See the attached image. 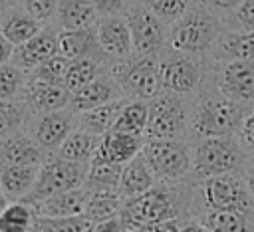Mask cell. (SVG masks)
Segmentation results:
<instances>
[{
  "instance_id": "836d02e7",
  "label": "cell",
  "mask_w": 254,
  "mask_h": 232,
  "mask_svg": "<svg viewBox=\"0 0 254 232\" xmlns=\"http://www.w3.org/2000/svg\"><path fill=\"white\" fill-rule=\"evenodd\" d=\"M105 71V65L91 61V59H77V61H69L67 71H65V89L69 93L79 91L81 87L89 85L91 81H95L101 73Z\"/></svg>"
},
{
  "instance_id": "cb8c5ba5",
  "label": "cell",
  "mask_w": 254,
  "mask_h": 232,
  "mask_svg": "<svg viewBox=\"0 0 254 232\" xmlns=\"http://www.w3.org/2000/svg\"><path fill=\"white\" fill-rule=\"evenodd\" d=\"M60 30H85L93 28L99 20L91 0H60L56 18Z\"/></svg>"
},
{
  "instance_id": "484cf974",
  "label": "cell",
  "mask_w": 254,
  "mask_h": 232,
  "mask_svg": "<svg viewBox=\"0 0 254 232\" xmlns=\"http://www.w3.org/2000/svg\"><path fill=\"white\" fill-rule=\"evenodd\" d=\"M127 103L125 97L121 99H115L111 103H105V105H99L91 111H85V113H79L75 115L77 119V129L85 131V133H91L95 137H103L105 133H109L123 109V105Z\"/></svg>"
},
{
  "instance_id": "ab89813d",
  "label": "cell",
  "mask_w": 254,
  "mask_h": 232,
  "mask_svg": "<svg viewBox=\"0 0 254 232\" xmlns=\"http://www.w3.org/2000/svg\"><path fill=\"white\" fill-rule=\"evenodd\" d=\"M58 2L60 0H22L24 10L36 18L40 24L50 22L56 18V10H58Z\"/></svg>"
},
{
  "instance_id": "f6af8a7d",
  "label": "cell",
  "mask_w": 254,
  "mask_h": 232,
  "mask_svg": "<svg viewBox=\"0 0 254 232\" xmlns=\"http://www.w3.org/2000/svg\"><path fill=\"white\" fill-rule=\"evenodd\" d=\"M91 232H123V228H121V222H119V216H117V218H109V220L93 224Z\"/></svg>"
},
{
  "instance_id": "2e32d148",
  "label": "cell",
  "mask_w": 254,
  "mask_h": 232,
  "mask_svg": "<svg viewBox=\"0 0 254 232\" xmlns=\"http://www.w3.org/2000/svg\"><path fill=\"white\" fill-rule=\"evenodd\" d=\"M121 89L117 87V83L113 81V77L103 71L95 81H91L89 85L81 87L79 91L75 93H69V101H67V109L73 113V115H79V113H85V111H91L99 105H105V103H111L115 99H121Z\"/></svg>"
},
{
  "instance_id": "277c9868",
  "label": "cell",
  "mask_w": 254,
  "mask_h": 232,
  "mask_svg": "<svg viewBox=\"0 0 254 232\" xmlns=\"http://www.w3.org/2000/svg\"><path fill=\"white\" fill-rule=\"evenodd\" d=\"M190 169L200 180H204L210 176L236 173V169H240L244 163V151L232 137H210L198 139V143L190 151Z\"/></svg>"
},
{
  "instance_id": "8fae6325",
  "label": "cell",
  "mask_w": 254,
  "mask_h": 232,
  "mask_svg": "<svg viewBox=\"0 0 254 232\" xmlns=\"http://www.w3.org/2000/svg\"><path fill=\"white\" fill-rule=\"evenodd\" d=\"M159 75L161 87L167 93L185 95L190 93L200 81V67L198 63L185 54H171L159 58Z\"/></svg>"
},
{
  "instance_id": "4fadbf2b",
  "label": "cell",
  "mask_w": 254,
  "mask_h": 232,
  "mask_svg": "<svg viewBox=\"0 0 254 232\" xmlns=\"http://www.w3.org/2000/svg\"><path fill=\"white\" fill-rule=\"evenodd\" d=\"M95 34H97V44L109 61L125 59L133 56L131 34L123 16L99 18L95 24Z\"/></svg>"
},
{
  "instance_id": "ba28073f",
  "label": "cell",
  "mask_w": 254,
  "mask_h": 232,
  "mask_svg": "<svg viewBox=\"0 0 254 232\" xmlns=\"http://www.w3.org/2000/svg\"><path fill=\"white\" fill-rule=\"evenodd\" d=\"M204 210H234L254 216V198L248 194L244 178L236 173L210 176L200 182Z\"/></svg>"
},
{
  "instance_id": "7c38bea8",
  "label": "cell",
  "mask_w": 254,
  "mask_h": 232,
  "mask_svg": "<svg viewBox=\"0 0 254 232\" xmlns=\"http://www.w3.org/2000/svg\"><path fill=\"white\" fill-rule=\"evenodd\" d=\"M73 129H75V115L65 107L60 111L38 113L30 135L44 151H58Z\"/></svg>"
},
{
  "instance_id": "8d00e7d4",
  "label": "cell",
  "mask_w": 254,
  "mask_h": 232,
  "mask_svg": "<svg viewBox=\"0 0 254 232\" xmlns=\"http://www.w3.org/2000/svg\"><path fill=\"white\" fill-rule=\"evenodd\" d=\"M26 81H28L26 71H22L14 63H2L0 65V101L20 99Z\"/></svg>"
},
{
  "instance_id": "30bf717a",
  "label": "cell",
  "mask_w": 254,
  "mask_h": 232,
  "mask_svg": "<svg viewBox=\"0 0 254 232\" xmlns=\"http://www.w3.org/2000/svg\"><path fill=\"white\" fill-rule=\"evenodd\" d=\"M129 34H131V44H133V54L135 56H159L167 42V32L165 24L141 2L133 0L123 14Z\"/></svg>"
},
{
  "instance_id": "6da1fadb",
  "label": "cell",
  "mask_w": 254,
  "mask_h": 232,
  "mask_svg": "<svg viewBox=\"0 0 254 232\" xmlns=\"http://www.w3.org/2000/svg\"><path fill=\"white\" fill-rule=\"evenodd\" d=\"M105 71L113 77L121 95L129 101H151L159 93L161 75H159V56H129L125 59L107 61Z\"/></svg>"
},
{
  "instance_id": "8992f818",
  "label": "cell",
  "mask_w": 254,
  "mask_h": 232,
  "mask_svg": "<svg viewBox=\"0 0 254 232\" xmlns=\"http://www.w3.org/2000/svg\"><path fill=\"white\" fill-rule=\"evenodd\" d=\"M89 165H77L60 159L58 155H48L46 161L40 165L36 184L32 192L22 200L26 204H36L44 198H50L54 194H62L67 190L81 188L85 182Z\"/></svg>"
},
{
  "instance_id": "f1b7e54d",
  "label": "cell",
  "mask_w": 254,
  "mask_h": 232,
  "mask_svg": "<svg viewBox=\"0 0 254 232\" xmlns=\"http://www.w3.org/2000/svg\"><path fill=\"white\" fill-rule=\"evenodd\" d=\"M123 204H125V200L117 190H93L87 196L83 216L91 224H97V222H103L109 218H117Z\"/></svg>"
},
{
  "instance_id": "603a6c76",
  "label": "cell",
  "mask_w": 254,
  "mask_h": 232,
  "mask_svg": "<svg viewBox=\"0 0 254 232\" xmlns=\"http://www.w3.org/2000/svg\"><path fill=\"white\" fill-rule=\"evenodd\" d=\"M42 28L44 26L36 18H32L24 8L18 6H10L0 20V32L14 48L32 40Z\"/></svg>"
},
{
  "instance_id": "b9f144b4",
  "label": "cell",
  "mask_w": 254,
  "mask_h": 232,
  "mask_svg": "<svg viewBox=\"0 0 254 232\" xmlns=\"http://www.w3.org/2000/svg\"><path fill=\"white\" fill-rule=\"evenodd\" d=\"M240 147L242 151H252L254 153V109L248 111L240 123Z\"/></svg>"
},
{
  "instance_id": "52a82bcc",
  "label": "cell",
  "mask_w": 254,
  "mask_h": 232,
  "mask_svg": "<svg viewBox=\"0 0 254 232\" xmlns=\"http://www.w3.org/2000/svg\"><path fill=\"white\" fill-rule=\"evenodd\" d=\"M141 157L155 178L171 182L183 178L190 167V149L179 139H155L145 141L141 149Z\"/></svg>"
},
{
  "instance_id": "ac0fdd59",
  "label": "cell",
  "mask_w": 254,
  "mask_h": 232,
  "mask_svg": "<svg viewBox=\"0 0 254 232\" xmlns=\"http://www.w3.org/2000/svg\"><path fill=\"white\" fill-rule=\"evenodd\" d=\"M46 161V151L32 139L30 133L18 131L6 139H0V167L28 165L40 167Z\"/></svg>"
},
{
  "instance_id": "681fc988",
  "label": "cell",
  "mask_w": 254,
  "mask_h": 232,
  "mask_svg": "<svg viewBox=\"0 0 254 232\" xmlns=\"http://www.w3.org/2000/svg\"><path fill=\"white\" fill-rule=\"evenodd\" d=\"M179 232H208L204 226H200L196 220H189L185 224H181V230Z\"/></svg>"
},
{
  "instance_id": "f5cc1de1",
  "label": "cell",
  "mask_w": 254,
  "mask_h": 232,
  "mask_svg": "<svg viewBox=\"0 0 254 232\" xmlns=\"http://www.w3.org/2000/svg\"><path fill=\"white\" fill-rule=\"evenodd\" d=\"M0 2H4V4H6V6H14V4H16V2H18V0H0Z\"/></svg>"
},
{
  "instance_id": "7402d4cb",
  "label": "cell",
  "mask_w": 254,
  "mask_h": 232,
  "mask_svg": "<svg viewBox=\"0 0 254 232\" xmlns=\"http://www.w3.org/2000/svg\"><path fill=\"white\" fill-rule=\"evenodd\" d=\"M40 167L10 165L0 167V190L10 202H22L34 188Z\"/></svg>"
},
{
  "instance_id": "1f68e13d",
  "label": "cell",
  "mask_w": 254,
  "mask_h": 232,
  "mask_svg": "<svg viewBox=\"0 0 254 232\" xmlns=\"http://www.w3.org/2000/svg\"><path fill=\"white\" fill-rule=\"evenodd\" d=\"M123 165H107V163H91L87 167L83 188L93 190H117L121 180Z\"/></svg>"
},
{
  "instance_id": "9a60e30c",
  "label": "cell",
  "mask_w": 254,
  "mask_h": 232,
  "mask_svg": "<svg viewBox=\"0 0 254 232\" xmlns=\"http://www.w3.org/2000/svg\"><path fill=\"white\" fill-rule=\"evenodd\" d=\"M56 54H58V32L52 26H44L32 40L14 48V56L10 63L18 65L26 73H32L38 65H42L46 59H50Z\"/></svg>"
},
{
  "instance_id": "d4e9b609",
  "label": "cell",
  "mask_w": 254,
  "mask_h": 232,
  "mask_svg": "<svg viewBox=\"0 0 254 232\" xmlns=\"http://www.w3.org/2000/svg\"><path fill=\"white\" fill-rule=\"evenodd\" d=\"M153 186H155V176L149 171V167L145 165L141 153L135 159H131L127 165H123L121 180L117 186V192L123 196V200H131L135 196H141L143 192H147Z\"/></svg>"
},
{
  "instance_id": "5bb4252c",
  "label": "cell",
  "mask_w": 254,
  "mask_h": 232,
  "mask_svg": "<svg viewBox=\"0 0 254 232\" xmlns=\"http://www.w3.org/2000/svg\"><path fill=\"white\" fill-rule=\"evenodd\" d=\"M58 54L69 61L91 59L101 65H107V58L97 44L95 26L85 30H60L58 32Z\"/></svg>"
},
{
  "instance_id": "f546056e",
  "label": "cell",
  "mask_w": 254,
  "mask_h": 232,
  "mask_svg": "<svg viewBox=\"0 0 254 232\" xmlns=\"http://www.w3.org/2000/svg\"><path fill=\"white\" fill-rule=\"evenodd\" d=\"M147 119H149V101H129L127 99V103L123 105L111 131L123 133L129 137H137V139H145Z\"/></svg>"
},
{
  "instance_id": "83f0119b",
  "label": "cell",
  "mask_w": 254,
  "mask_h": 232,
  "mask_svg": "<svg viewBox=\"0 0 254 232\" xmlns=\"http://www.w3.org/2000/svg\"><path fill=\"white\" fill-rule=\"evenodd\" d=\"M99 139L101 137H95L91 133H85L81 129H73L67 139L62 143V147L56 151V155L64 161H69V163H77V165H89L93 155H95V149L99 145Z\"/></svg>"
},
{
  "instance_id": "e0dca14e",
  "label": "cell",
  "mask_w": 254,
  "mask_h": 232,
  "mask_svg": "<svg viewBox=\"0 0 254 232\" xmlns=\"http://www.w3.org/2000/svg\"><path fill=\"white\" fill-rule=\"evenodd\" d=\"M218 87L230 101L254 99V61H228L220 71Z\"/></svg>"
},
{
  "instance_id": "d6986e66",
  "label": "cell",
  "mask_w": 254,
  "mask_h": 232,
  "mask_svg": "<svg viewBox=\"0 0 254 232\" xmlns=\"http://www.w3.org/2000/svg\"><path fill=\"white\" fill-rule=\"evenodd\" d=\"M143 143H145V139H137V137H129V135H123V133L109 131L99 139V145L95 149V155H93L91 163L127 165L131 159H135L141 153Z\"/></svg>"
},
{
  "instance_id": "bcb514c9",
  "label": "cell",
  "mask_w": 254,
  "mask_h": 232,
  "mask_svg": "<svg viewBox=\"0 0 254 232\" xmlns=\"http://www.w3.org/2000/svg\"><path fill=\"white\" fill-rule=\"evenodd\" d=\"M12 56H14V46L0 32V65L2 63H10L12 61Z\"/></svg>"
},
{
  "instance_id": "d6a6232c",
  "label": "cell",
  "mask_w": 254,
  "mask_h": 232,
  "mask_svg": "<svg viewBox=\"0 0 254 232\" xmlns=\"http://www.w3.org/2000/svg\"><path fill=\"white\" fill-rule=\"evenodd\" d=\"M220 50L230 61H254V32L236 30L220 38Z\"/></svg>"
},
{
  "instance_id": "ee69618b",
  "label": "cell",
  "mask_w": 254,
  "mask_h": 232,
  "mask_svg": "<svg viewBox=\"0 0 254 232\" xmlns=\"http://www.w3.org/2000/svg\"><path fill=\"white\" fill-rule=\"evenodd\" d=\"M179 230H181L179 220H165V222H155V224L141 226L135 232H179Z\"/></svg>"
},
{
  "instance_id": "9c48e42d",
  "label": "cell",
  "mask_w": 254,
  "mask_h": 232,
  "mask_svg": "<svg viewBox=\"0 0 254 232\" xmlns=\"http://www.w3.org/2000/svg\"><path fill=\"white\" fill-rule=\"evenodd\" d=\"M189 121L187 103L181 95L175 93H159L155 99L149 101V119L145 141L155 139H177Z\"/></svg>"
},
{
  "instance_id": "5b68a950",
  "label": "cell",
  "mask_w": 254,
  "mask_h": 232,
  "mask_svg": "<svg viewBox=\"0 0 254 232\" xmlns=\"http://www.w3.org/2000/svg\"><path fill=\"white\" fill-rule=\"evenodd\" d=\"M244 119L240 103L226 97H204L190 115L192 133L198 139L210 137H232Z\"/></svg>"
},
{
  "instance_id": "74e56055",
  "label": "cell",
  "mask_w": 254,
  "mask_h": 232,
  "mask_svg": "<svg viewBox=\"0 0 254 232\" xmlns=\"http://www.w3.org/2000/svg\"><path fill=\"white\" fill-rule=\"evenodd\" d=\"M67 65H69V59H65L62 54H56L50 59H46L42 65H38L28 77L42 83H50V85H64Z\"/></svg>"
},
{
  "instance_id": "ffe728a7",
  "label": "cell",
  "mask_w": 254,
  "mask_h": 232,
  "mask_svg": "<svg viewBox=\"0 0 254 232\" xmlns=\"http://www.w3.org/2000/svg\"><path fill=\"white\" fill-rule=\"evenodd\" d=\"M20 99L26 103V107L32 113H50L67 107L69 91L64 85H50L28 77Z\"/></svg>"
},
{
  "instance_id": "4316f807",
  "label": "cell",
  "mask_w": 254,
  "mask_h": 232,
  "mask_svg": "<svg viewBox=\"0 0 254 232\" xmlns=\"http://www.w3.org/2000/svg\"><path fill=\"white\" fill-rule=\"evenodd\" d=\"M196 222L208 232H254V216L234 210H204Z\"/></svg>"
},
{
  "instance_id": "4dcf8cb0",
  "label": "cell",
  "mask_w": 254,
  "mask_h": 232,
  "mask_svg": "<svg viewBox=\"0 0 254 232\" xmlns=\"http://www.w3.org/2000/svg\"><path fill=\"white\" fill-rule=\"evenodd\" d=\"M36 212L26 202H10L0 212V232H34Z\"/></svg>"
},
{
  "instance_id": "3957f363",
  "label": "cell",
  "mask_w": 254,
  "mask_h": 232,
  "mask_svg": "<svg viewBox=\"0 0 254 232\" xmlns=\"http://www.w3.org/2000/svg\"><path fill=\"white\" fill-rule=\"evenodd\" d=\"M220 36V24L208 10H189L185 16H181L175 24H171V30L167 34L169 48L177 54L185 56H196L204 54L212 48V44Z\"/></svg>"
},
{
  "instance_id": "e575fe53",
  "label": "cell",
  "mask_w": 254,
  "mask_h": 232,
  "mask_svg": "<svg viewBox=\"0 0 254 232\" xmlns=\"http://www.w3.org/2000/svg\"><path fill=\"white\" fill-rule=\"evenodd\" d=\"M30 109L22 99L0 101V139H6L18 131H24L26 119L30 117Z\"/></svg>"
},
{
  "instance_id": "f35d334b",
  "label": "cell",
  "mask_w": 254,
  "mask_h": 232,
  "mask_svg": "<svg viewBox=\"0 0 254 232\" xmlns=\"http://www.w3.org/2000/svg\"><path fill=\"white\" fill-rule=\"evenodd\" d=\"M163 24H175L189 12L190 0H141Z\"/></svg>"
},
{
  "instance_id": "c3c4849f",
  "label": "cell",
  "mask_w": 254,
  "mask_h": 232,
  "mask_svg": "<svg viewBox=\"0 0 254 232\" xmlns=\"http://www.w3.org/2000/svg\"><path fill=\"white\" fill-rule=\"evenodd\" d=\"M208 2H210V6L220 8V10H232L242 4V0H208Z\"/></svg>"
},
{
  "instance_id": "f907efd6",
  "label": "cell",
  "mask_w": 254,
  "mask_h": 232,
  "mask_svg": "<svg viewBox=\"0 0 254 232\" xmlns=\"http://www.w3.org/2000/svg\"><path fill=\"white\" fill-rule=\"evenodd\" d=\"M8 204H10V200H8V198H6V194L0 190V212H2V210H4Z\"/></svg>"
},
{
  "instance_id": "816d5d0a",
  "label": "cell",
  "mask_w": 254,
  "mask_h": 232,
  "mask_svg": "<svg viewBox=\"0 0 254 232\" xmlns=\"http://www.w3.org/2000/svg\"><path fill=\"white\" fill-rule=\"evenodd\" d=\"M6 10H8V6H6L4 2H0V20H2V16L6 14Z\"/></svg>"
},
{
  "instance_id": "44dd1931",
  "label": "cell",
  "mask_w": 254,
  "mask_h": 232,
  "mask_svg": "<svg viewBox=\"0 0 254 232\" xmlns=\"http://www.w3.org/2000/svg\"><path fill=\"white\" fill-rule=\"evenodd\" d=\"M89 192L81 186L75 190H67L62 194H54L50 198H44L36 204H30L36 212V216L44 218H65V216H79L85 210Z\"/></svg>"
},
{
  "instance_id": "7bdbcfd3",
  "label": "cell",
  "mask_w": 254,
  "mask_h": 232,
  "mask_svg": "<svg viewBox=\"0 0 254 232\" xmlns=\"http://www.w3.org/2000/svg\"><path fill=\"white\" fill-rule=\"evenodd\" d=\"M236 18L244 30L254 32V0H242V4L236 8Z\"/></svg>"
},
{
  "instance_id": "7dc6e473",
  "label": "cell",
  "mask_w": 254,
  "mask_h": 232,
  "mask_svg": "<svg viewBox=\"0 0 254 232\" xmlns=\"http://www.w3.org/2000/svg\"><path fill=\"white\" fill-rule=\"evenodd\" d=\"M244 184H246V190L248 194L254 198V159L248 163L246 167V173H244Z\"/></svg>"
},
{
  "instance_id": "60d3db41",
  "label": "cell",
  "mask_w": 254,
  "mask_h": 232,
  "mask_svg": "<svg viewBox=\"0 0 254 232\" xmlns=\"http://www.w3.org/2000/svg\"><path fill=\"white\" fill-rule=\"evenodd\" d=\"M133 0H91L99 18L105 16H123Z\"/></svg>"
},
{
  "instance_id": "d590c367",
  "label": "cell",
  "mask_w": 254,
  "mask_h": 232,
  "mask_svg": "<svg viewBox=\"0 0 254 232\" xmlns=\"http://www.w3.org/2000/svg\"><path fill=\"white\" fill-rule=\"evenodd\" d=\"M93 224L83 216H65V218H44L36 216L34 232H91Z\"/></svg>"
},
{
  "instance_id": "7a4b0ae2",
  "label": "cell",
  "mask_w": 254,
  "mask_h": 232,
  "mask_svg": "<svg viewBox=\"0 0 254 232\" xmlns=\"http://www.w3.org/2000/svg\"><path fill=\"white\" fill-rule=\"evenodd\" d=\"M179 212H181L179 194L173 188L161 184L149 188L141 196L125 200L119 212V222L123 232H135L137 228L147 224L179 220Z\"/></svg>"
}]
</instances>
